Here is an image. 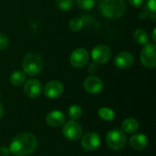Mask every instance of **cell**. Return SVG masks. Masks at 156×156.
<instances>
[{"label": "cell", "mask_w": 156, "mask_h": 156, "mask_svg": "<svg viewBox=\"0 0 156 156\" xmlns=\"http://www.w3.org/2000/svg\"><path fill=\"white\" fill-rule=\"evenodd\" d=\"M38 145L37 137L27 132L20 133L15 136L9 144L10 154L16 156H26L33 154Z\"/></svg>", "instance_id": "1"}, {"label": "cell", "mask_w": 156, "mask_h": 156, "mask_svg": "<svg viewBox=\"0 0 156 156\" xmlns=\"http://www.w3.org/2000/svg\"><path fill=\"white\" fill-rule=\"evenodd\" d=\"M99 9L101 14L108 19H118L126 12L124 0H100Z\"/></svg>", "instance_id": "2"}, {"label": "cell", "mask_w": 156, "mask_h": 156, "mask_svg": "<svg viewBox=\"0 0 156 156\" xmlns=\"http://www.w3.org/2000/svg\"><path fill=\"white\" fill-rule=\"evenodd\" d=\"M44 68V60L41 55L37 52H28L22 60V69L26 75L30 77L37 76Z\"/></svg>", "instance_id": "3"}, {"label": "cell", "mask_w": 156, "mask_h": 156, "mask_svg": "<svg viewBox=\"0 0 156 156\" xmlns=\"http://www.w3.org/2000/svg\"><path fill=\"white\" fill-rule=\"evenodd\" d=\"M106 143L112 150L120 151L125 147L127 143V137L123 131L114 129L107 133Z\"/></svg>", "instance_id": "4"}, {"label": "cell", "mask_w": 156, "mask_h": 156, "mask_svg": "<svg viewBox=\"0 0 156 156\" xmlns=\"http://www.w3.org/2000/svg\"><path fill=\"white\" fill-rule=\"evenodd\" d=\"M140 59L144 67L147 69H154L156 67V45L154 42H148L144 46Z\"/></svg>", "instance_id": "5"}, {"label": "cell", "mask_w": 156, "mask_h": 156, "mask_svg": "<svg viewBox=\"0 0 156 156\" xmlns=\"http://www.w3.org/2000/svg\"><path fill=\"white\" fill-rule=\"evenodd\" d=\"M91 59L97 65H102L107 63L112 57V49L105 44H100L94 47L90 53Z\"/></svg>", "instance_id": "6"}, {"label": "cell", "mask_w": 156, "mask_h": 156, "mask_svg": "<svg viewBox=\"0 0 156 156\" xmlns=\"http://www.w3.org/2000/svg\"><path fill=\"white\" fill-rule=\"evenodd\" d=\"M62 133L67 140L70 142H76L82 136V128L79 122L70 120L64 124Z\"/></svg>", "instance_id": "7"}, {"label": "cell", "mask_w": 156, "mask_h": 156, "mask_svg": "<svg viewBox=\"0 0 156 156\" xmlns=\"http://www.w3.org/2000/svg\"><path fill=\"white\" fill-rule=\"evenodd\" d=\"M90 60V53L86 48H79L72 51L69 57V62L73 68L81 69L85 67Z\"/></svg>", "instance_id": "8"}, {"label": "cell", "mask_w": 156, "mask_h": 156, "mask_svg": "<svg viewBox=\"0 0 156 156\" xmlns=\"http://www.w3.org/2000/svg\"><path fill=\"white\" fill-rule=\"evenodd\" d=\"M81 147L88 151V152H92L97 150L101 143V137L97 133L94 132H89L85 133L83 136H81Z\"/></svg>", "instance_id": "9"}, {"label": "cell", "mask_w": 156, "mask_h": 156, "mask_svg": "<svg viewBox=\"0 0 156 156\" xmlns=\"http://www.w3.org/2000/svg\"><path fill=\"white\" fill-rule=\"evenodd\" d=\"M44 95L50 100L58 99L64 91V86L62 82L58 80H49L44 87Z\"/></svg>", "instance_id": "10"}, {"label": "cell", "mask_w": 156, "mask_h": 156, "mask_svg": "<svg viewBox=\"0 0 156 156\" xmlns=\"http://www.w3.org/2000/svg\"><path fill=\"white\" fill-rule=\"evenodd\" d=\"M83 87L88 93L96 95V94L101 93L103 90L104 84H103V81L99 77L90 76L84 80Z\"/></svg>", "instance_id": "11"}, {"label": "cell", "mask_w": 156, "mask_h": 156, "mask_svg": "<svg viewBox=\"0 0 156 156\" xmlns=\"http://www.w3.org/2000/svg\"><path fill=\"white\" fill-rule=\"evenodd\" d=\"M23 90L28 98L36 99L39 97L42 92V84L37 79H29L25 81Z\"/></svg>", "instance_id": "12"}, {"label": "cell", "mask_w": 156, "mask_h": 156, "mask_svg": "<svg viewBox=\"0 0 156 156\" xmlns=\"http://www.w3.org/2000/svg\"><path fill=\"white\" fill-rule=\"evenodd\" d=\"M135 62L133 55L128 51L120 52L114 58V65L120 69H131Z\"/></svg>", "instance_id": "13"}, {"label": "cell", "mask_w": 156, "mask_h": 156, "mask_svg": "<svg viewBox=\"0 0 156 156\" xmlns=\"http://www.w3.org/2000/svg\"><path fill=\"white\" fill-rule=\"evenodd\" d=\"M66 121V116L65 114L58 110L55 111H51L49 112L47 116H46V122L54 128H58L59 126H61L62 124H64Z\"/></svg>", "instance_id": "14"}, {"label": "cell", "mask_w": 156, "mask_h": 156, "mask_svg": "<svg viewBox=\"0 0 156 156\" xmlns=\"http://www.w3.org/2000/svg\"><path fill=\"white\" fill-rule=\"evenodd\" d=\"M149 144V140L144 133H136L130 139V145L136 151L144 150Z\"/></svg>", "instance_id": "15"}, {"label": "cell", "mask_w": 156, "mask_h": 156, "mask_svg": "<svg viewBox=\"0 0 156 156\" xmlns=\"http://www.w3.org/2000/svg\"><path fill=\"white\" fill-rule=\"evenodd\" d=\"M150 17L154 19L156 17V0H147L144 9L139 14L140 19Z\"/></svg>", "instance_id": "16"}, {"label": "cell", "mask_w": 156, "mask_h": 156, "mask_svg": "<svg viewBox=\"0 0 156 156\" xmlns=\"http://www.w3.org/2000/svg\"><path fill=\"white\" fill-rule=\"evenodd\" d=\"M122 129L124 133H133L139 129V122L134 118H127L122 123Z\"/></svg>", "instance_id": "17"}, {"label": "cell", "mask_w": 156, "mask_h": 156, "mask_svg": "<svg viewBox=\"0 0 156 156\" xmlns=\"http://www.w3.org/2000/svg\"><path fill=\"white\" fill-rule=\"evenodd\" d=\"M9 81L13 86H21L26 81V74L23 70H14L9 76Z\"/></svg>", "instance_id": "18"}, {"label": "cell", "mask_w": 156, "mask_h": 156, "mask_svg": "<svg viewBox=\"0 0 156 156\" xmlns=\"http://www.w3.org/2000/svg\"><path fill=\"white\" fill-rule=\"evenodd\" d=\"M133 39L138 45L144 46L149 42V34L146 30L143 28H138L133 32Z\"/></svg>", "instance_id": "19"}, {"label": "cell", "mask_w": 156, "mask_h": 156, "mask_svg": "<svg viewBox=\"0 0 156 156\" xmlns=\"http://www.w3.org/2000/svg\"><path fill=\"white\" fill-rule=\"evenodd\" d=\"M98 115L106 122H112L115 118V112L109 107H101L98 111Z\"/></svg>", "instance_id": "20"}, {"label": "cell", "mask_w": 156, "mask_h": 156, "mask_svg": "<svg viewBox=\"0 0 156 156\" xmlns=\"http://www.w3.org/2000/svg\"><path fill=\"white\" fill-rule=\"evenodd\" d=\"M68 115L71 121H78L82 116V109L78 104H73L68 109Z\"/></svg>", "instance_id": "21"}, {"label": "cell", "mask_w": 156, "mask_h": 156, "mask_svg": "<svg viewBox=\"0 0 156 156\" xmlns=\"http://www.w3.org/2000/svg\"><path fill=\"white\" fill-rule=\"evenodd\" d=\"M84 21L81 17H74L69 23V27L72 32H79L83 27Z\"/></svg>", "instance_id": "22"}, {"label": "cell", "mask_w": 156, "mask_h": 156, "mask_svg": "<svg viewBox=\"0 0 156 156\" xmlns=\"http://www.w3.org/2000/svg\"><path fill=\"white\" fill-rule=\"evenodd\" d=\"M75 1L77 5L84 10L92 9L97 3V0H75Z\"/></svg>", "instance_id": "23"}, {"label": "cell", "mask_w": 156, "mask_h": 156, "mask_svg": "<svg viewBox=\"0 0 156 156\" xmlns=\"http://www.w3.org/2000/svg\"><path fill=\"white\" fill-rule=\"evenodd\" d=\"M56 5L59 10L69 11L73 6V0H56Z\"/></svg>", "instance_id": "24"}, {"label": "cell", "mask_w": 156, "mask_h": 156, "mask_svg": "<svg viewBox=\"0 0 156 156\" xmlns=\"http://www.w3.org/2000/svg\"><path fill=\"white\" fill-rule=\"evenodd\" d=\"M8 42H9L8 37L4 33H0V51L7 48Z\"/></svg>", "instance_id": "25"}, {"label": "cell", "mask_w": 156, "mask_h": 156, "mask_svg": "<svg viewBox=\"0 0 156 156\" xmlns=\"http://www.w3.org/2000/svg\"><path fill=\"white\" fill-rule=\"evenodd\" d=\"M128 2H129L130 5H133V7L139 8V7H141V6L144 5V0H128Z\"/></svg>", "instance_id": "26"}, {"label": "cell", "mask_w": 156, "mask_h": 156, "mask_svg": "<svg viewBox=\"0 0 156 156\" xmlns=\"http://www.w3.org/2000/svg\"><path fill=\"white\" fill-rule=\"evenodd\" d=\"M10 154L9 149L5 147V146H1L0 147V156H8Z\"/></svg>", "instance_id": "27"}, {"label": "cell", "mask_w": 156, "mask_h": 156, "mask_svg": "<svg viewBox=\"0 0 156 156\" xmlns=\"http://www.w3.org/2000/svg\"><path fill=\"white\" fill-rule=\"evenodd\" d=\"M97 66H98V65L95 64V63L90 65V67H89V71H90V73H95V72L97 71V69H98V67H97Z\"/></svg>", "instance_id": "28"}, {"label": "cell", "mask_w": 156, "mask_h": 156, "mask_svg": "<svg viewBox=\"0 0 156 156\" xmlns=\"http://www.w3.org/2000/svg\"><path fill=\"white\" fill-rule=\"evenodd\" d=\"M156 28H154V30H153V33H152V39H153V42L154 43H155L156 42Z\"/></svg>", "instance_id": "29"}, {"label": "cell", "mask_w": 156, "mask_h": 156, "mask_svg": "<svg viewBox=\"0 0 156 156\" xmlns=\"http://www.w3.org/2000/svg\"><path fill=\"white\" fill-rule=\"evenodd\" d=\"M3 114H4V108H3V105L0 102V119L2 118Z\"/></svg>", "instance_id": "30"}]
</instances>
